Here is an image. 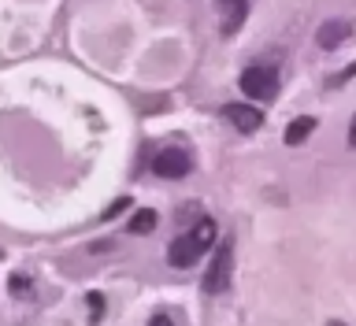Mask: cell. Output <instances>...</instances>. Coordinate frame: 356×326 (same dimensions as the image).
I'll use <instances>...</instances> for the list:
<instances>
[{"mask_svg": "<svg viewBox=\"0 0 356 326\" xmlns=\"http://www.w3.org/2000/svg\"><path fill=\"white\" fill-rule=\"evenodd\" d=\"M230 275H234V245L230 241H222L216 256H211V263H208V275H204V293H222V289L230 286Z\"/></svg>", "mask_w": 356, "mask_h": 326, "instance_id": "obj_1", "label": "cell"}, {"mask_svg": "<svg viewBox=\"0 0 356 326\" xmlns=\"http://www.w3.org/2000/svg\"><path fill=\"white\" fill-rule=\"evenodd\" d=\"M241 93L249 100H275L278 74L271 71V67H245L241 71Z\"/></svg>", "mask_w": 356, "mask_h": 326, "instance_id": "obj_2", "label": "cell"}, {"mask_svg": "<svg viewBox=\"0 0 356 326\" xmlns=\"http://www.w3.org/2000/svg\"><path fill=\"white\" fill-rule=\"evenodd\" d=\"M189 171H193V160L186 149H160L152 160V174L160 178H186Z\"/></svg>", "mask_w": 356, "mask_h": 326, "instance_id": "obj_3", "label": "cell"}, {"mask_svg": "<svg viewBox=\"0 0 356 326\" xmlns=\"http://www.w3.org/2000/svg\"><path fill=\"white\" fill-rule=\"evenodd\" d=\"M200 252H208V249L197 241V234L189 230V234H182V238L171 241V249H167V263H171V267H193L200 260Z\"/></svg>", "mask_w": 356, "mask_h": 326, "instance_id": "obj_4", "label": "cell"}, {"mask_svg": "<svg viewBox=\"0 0 356 326\" xmlns=\"http://www.w3.org/2000/svg\"><path fill=\"white\" fill-rule=\"evenodd\" d=\"M245 15H249V0H219V30L227 33H238Z\"/></svg>", "mask_w": 356, "mask_h": 326, "instance_id": "obj_5", "label": "cell"}, {"mask_svg": "<svg viewBox=\"0 0 356 326\" xmlns=\"http://www.w3.org/2000/svg\"><path fill=\"white\" fill-rule=\"evenodd\" d=\"M349 33H353V22L349 19H327L316 30V44H319V49H338L341 41H349Z\"/></svg>", "mask_w": 356, "mask_h": 326, "instance_id": "obj_6", "label": "cell"}, {"mask_svg": "<svg viewBox=\"0 0 356 326\" xmlns=\"http://www.w3.org/2000/svg\"><path fill=\"white\" fill-rule=\"evenodd\" d=\"M222 115H227L234 127H238V133H252V130H260V108H252V104H227L222 108Z\"/></svg>", "mask_w": 356, "mask_h": 326, "instance_id": "obj_7", "label": "cell"}, {"mask_svg": "<svg viewBox=\"0 0 356 326\" xmlns=\"http://www.w3.org/2000/svg\"><path fill=\"white\" fill-rule=\"evenodd\" d=\"M312 130H316V119H312V115H300V119H293V122L286 127V145H305Z\"/></svg>", "mask_w": 356, "mask_h": 326, "instance_id": "obj_8", "label": "cell"}, {"mask_svg": "<svg viewBox=\"0 0 356 326\" xmlns=\"http://www.w3.org/2000/svg\"><path fill=\"white\" fill-rule=\"evenodd\" d=\"M152 230H156V211H152V208L134 211V219H130V234H152Z\"/></svg>", "mask_w": 356, "mask_h": 326, "instance_id": "obj_9", "label": "cell"}, {"mask_svg": "<svg viewBox=\"0 0 356 326\" xmlns=\"http://www.w3.org/2000/svg\"><path fill=\"white\" fill-rule=\"evenodd\" d=\"M8 282H11V293H15V297H22V300L33 297V286H30V278H26V275H11Z\"/></svg>", "mask_w": 356, "mask_h": 326, "instance_id": "obj_10", "label": "cell"}, {"mask_svg": "<svg viewBox=\"0 0 356 326\" xmlns=\"http://www.w3.org/2000/svg\"><path fill=\"white\" fill-rule=\"evenodd\" d=\"M353 78H356V60H353L349 67H341V71H338V74L330 78V89H341L345 82H353Z\"/></svg>", "mask_w": 356, "mask_h": 326, "instance_id": "obj_11", "label": "cell"}, {"mask_svg": "<svg viewBox=\"0 0 356 326\" xmlns=\"http://www.w3.org/2000/svg\"><path fill=\"white\" fill-rule=\"evenodd\" d=\"M86 304H89V319L100 323V316H104V297H100V293H89Z\"/></svg>", "mask_w": 356, "mask_h": 326, "instance_id": "obj_12", "label": "cell"}, {"mask_svg": "<svg viewBox=\"0 0 356 326\" xmlns=\"http://www.w3.org/2000/svg\"><path fill=\"white\" fill-rule=\"evenodd\" d=\"M130 208V197H119L115 204H108V211H104V219H111V215H119V211H127Z\"/></svg>", "mask_w": 356, "mask_h": 326, "instance_id": "obj_13", "label": "cell"}, {"mask_svg": "<svg viewBox=\"0 0 356 326\" xmlns=\"http://www.w3.org/2000/svg\"><path fill=\"white\" fill-rule=\"evenodd\" d=\"M149 326H175V323H171V316H163V311H160V316L149 319Z\"/></svg>", "mask_w": 356, "mask_h": 326, "instance_id": "obj_14", "label": "cell"}, {"mask_svg": "<svg viewBox=\"0 0 356 326\" xmlns=\"http://www.w3.org/2000/svg\"><path fill=\"white\" fill-rule=\"evenodd\" d=\"M349 145L356 149V115H353V122H349Z\"/></svg>", "mask_w": 356, "mask_h": 326, "instance_id": "obj_15", "label": "cell"}, {"mask_svg": "<svg viewBox=\"0 0 356 326\" xmlns=\"http://www.w3.org/2000/svg\"><path fill=\"white\" fill-rule=\"evenodd\" d=\"M0 256H4V252H0Z\"/></svg>", "mask_w": 356, "mask_h": 326, "instance_id": "obj_16", "label": "cell"}]
</instances>
